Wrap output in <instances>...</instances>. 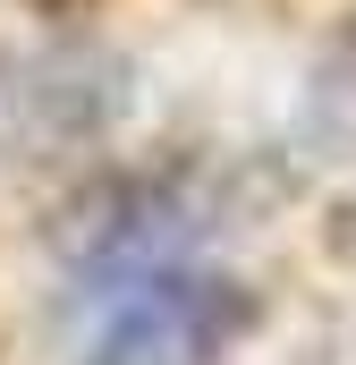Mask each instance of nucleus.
I'll list each match as a JSON object with an SVG mask.
<instances>
[{
	"mask_svg": "<svg viewBox=\"0 0 356 365\" xmlns=\"http://www.w3.org/2000/svg\"><path fill=\"white\" fill-rule=\"evenodd\" d=\"M229 323V280L204 221L127 187L60 255V349L68 365H212Z\"/></svg>",
	"mask_w": 356,
	"mask_h": 365,
	"instance_id": "1",
	"label": "nucleus"
}]
</instances>
